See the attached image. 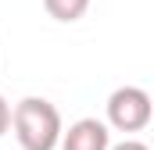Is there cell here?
<instances>
[{"label": "cell", "instance_id": "cell-1", "mask_svg": "<svg viewBox=\"0 0 154 150\" xmlns=\"http://www.w3.org/2000/svg\"><path fill=\"white\" fill-rule=\"evenodd\" d=\"M11 129L22 150H57L61 143V111L43 100V97H25L11 107Z\"/></svg>", "mask_w": 154, "mask_h": 150}, {"label": "cell", "instance_id": "cell-2", "mask_svg": "<svg viewBox=\"0 0 154 150\" xmlns=\"http://www.w3.org/2000/svg\"><path fill=\"white\" fill-rule=\"evenodd\" d=\"M151 97L140 86H118L108 97V129L115 132H143L151 125Z\"/></svg>", "mask_w": 154, "mask_h": 150}, {"label": "cell", "instance_id": "cell-4", "mask_svg": "<svg viewBox=\"0 0 154 150\" xmlns=\"http://www.w3.org/2000/svg\"><path fill=\"white\" fill-rule=\"evenodd\" d=\"M43 7H47V14H50L54 22L72 25V22H79V18L90 11V0H43Z\"/></svg>", "mask_w": 154, "mask_h": 150}, {"label": "cell", "instance_id": "cell-6", "mask_svg": "<svg viewBox=\"0 0 154 150\" xmlns=\"http://www.w3.org/2000/svg\"><path fill=\"white\" fill-rule=\"evenodd\" d=\"M108 150H151V147L140 143V140H122V143H115V147H108Z\"/></svg>", "mask_w": 154, "mask_h": 150}, {"label": "cell", "instance_id": "cell-5", "mask_svg": "<svg viewBox=\"0 0 154 150\" xmlns=\"http://www.w3.org/2000/svg\"><path fill=\"white\" fill-rule=\"evenodd\" d=\"M4 132H11V104L4 100V93H0V136Z\"/></svg>", "mask_w": 154, "mask_h": 150}, {"label": "cell", "instance_id": "cell-3", "mask_svg": "<svg viewBox=\"0 0 154 150\" xmlns=\"http://www.w3.org/2000/svg\"><path fill=\"white\" fill-rule=\"evenodd\" d=\"M111 147V129L97 118H79L68 129H61L57 150H108Z\"/></svg>", "mask_w": 154, "mask_h": 150}]
</instances>
